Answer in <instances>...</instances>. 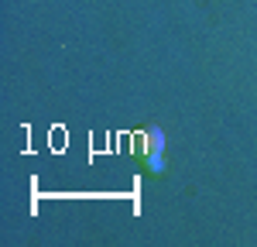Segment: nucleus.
<instances>
[{
  "label": "nucleus",
  "mask_w": 257,
  "mask_h": 247,
  "mask_svg": "<svg viewBox=\"0 0 257 247\" xmlns=\"http://www.w3.org/2000/svg\"><path fill=\"white\" fill-rule=\"evenodd\" d=\"M161 155H165V134H161V127L148 124L141 131V158L151 172H161Z\"/></svg>",
  "instance_id": "f257e3e1"
}]
</instances>
